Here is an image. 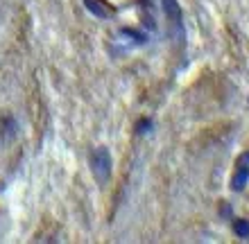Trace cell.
<instances>
[{
	"mask_svg": "<svg viewBox=\"0 0 249 244\" xmlns=\"http://www.w3.org/2000/svg\"><path fill=\"white\" fill-rule=\"evenodd\" d=\"M91 167L93 174L98 177L100 183H105L109 174H111V156H109V149L107 147H98L95 152L91 154Z\"/></svg>",
	"mask_w": 249,
	"mask_h": 244,
	"instance_id": "cell-1",
	"label": "cell"
},
{
	"mask_svg": "<svg viewBox=\"0 0 249 244\" xmlns=\"http://www.w3.org/2000/svg\"><path fill=\"white\" fill-rule=\"evenodd\" d=\"M249 183V152L240 156V161L236 163V172H233V181H231V188L236 192H243Z\"/></svg>",
	"mask_w": 249,
	"mask_h": 244,
	"instance_id": "cell-2",
	"label": "cell"
},
{
	"mask_svg": "<svg viewBox=\"0 0 249 244\" xmlns=\"http://www.w3.org/2000/svg\"><path fill=\"white\" fill-rule=\"evenodd\" d=\"M163 9H165V16L170 18L172 23V30L175 34H184V16H181V7H179L177 0H163Z\"/></svg>",
	"mask_w": 249,
	"mask_h": 244,
	"instance_id": "cell-3",
	"label": "cell"
},
{
	"mask_svg": "<svg viewBox=\"0 0 249 244\" xmlns=\"http://www.w3.org/2000/svg\"><path fill=\"white\" fill-rule=\"evenodd\" d=\"M84 2L95 16H100V18H109L113 14V9H109V7H107L105 2H100V0H84Z\"/></svg>",
	"mask_w": 249,
	"mask_h": 244,
	"instance_id": "cell-4",
	"label": "cell"
},
{
	"mask_svg": "<svg viewBox=\"0 0 249 244\" xmlns=\"http://www.w3.org/2000/svg\"><path fill=\"white\" fill-rule=\"evenodd\" d=\"M120 36H123L129 46H143L145 41H147V36H145V34H138V32H134V30H123V32H120Z\"/></svg>",
	"mask_w": 249,
	"mask_h": 244,
	"instance_id": "cell-5",
	"label": "cell"
},
{
	"mask_svg": "<svg viewBox=\"0 0 249 244\" xmlns=\"http://www.w3.org/2000/svg\"><path fill=\"white\" fill-rule=\"evenodd\" d=\"M233 231H236V235H240V238H249V222L247 219H238L236 224H233Z\"/></svg>",
	"mask_w": 249,
	"mask_h": 244,
	"instance_id": "cell-6",
	"label": "cell"
},
{
	"mask_svg": "<svg viewBox=\"0 0 249 244\" xmlns=\"http://www.w3.org/2000/svg\"><path fill=\"white\" fill-rule=\"evenodd\" d=\"M145 131H152V122L147 118L141 120V125L136 127V133H145Z\"/></svg>",
	"mask_w": 249,
	"mask_h": 244,
	"instance_id": "cell-7",
	"label": "cell"
}]
</instances>
